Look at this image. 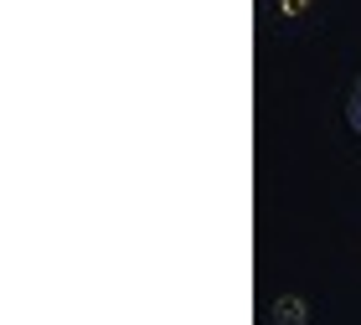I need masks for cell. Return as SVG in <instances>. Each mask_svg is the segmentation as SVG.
I'll return each instance as SVG.
<instances>
[{"mask_svg": "<svg viewBox=\"0 0 361 325\" xmlns=\"http://www.w3.org/2000/svg\"><path fill=\"white\" fill-rule=\"evenodd\" d=\"M274 325H305L300 295H274Z\"/></svg>", "mask_w": 361, "mask_h": 325, "instance_id": "6da1fadb", "label": "cell"}, {"mask_svg": "<svg viewBox=\"0 0 361 325\" xmlns=\"http://www.w3.org/2000/svg\"><path fill=\"white\" fill-rule=\"evenodd\" d=\"M356 119H361V88H356Z\"/></svg>", "mask_w": 361, "mask_h": 325, "instance_id": "3957f363", "label": "cell"}, {"mask_svg": "<svg viewBox=\"0 0 361 325\" xmlns=\"http://www.w3.org/2000/svg\"><path fill=\"white\" fill-rule=\"evenodd\" d=\"M279 6H284V11H300V6H305V0H279Z\"/></svg>", "mask_w": 361, "mask_h": 325, "instance_id": "7a4b0ae2", "label": "cell"}]
</instances>
